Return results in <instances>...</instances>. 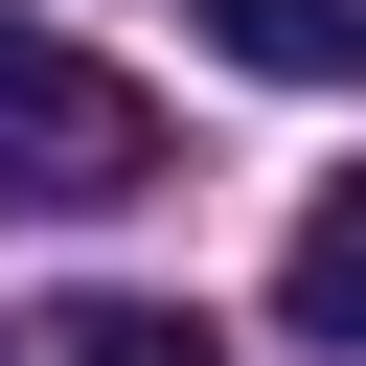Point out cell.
<instances>
[{"instance_id": "cell-1", "label": "cell", "mask_w": 366, "mask_h": 366, "mask_svg": "<svg viewBox=\"0 0 366 366\" xmlns=\"http://www.w3.org/2000/svg\"><path fill=\"white\" fill-rule=\"evenodd\" d=\"M0 206L92 229V206H160V92L92 69L69 23H0Z\"/></svg>"}, {"instance_id": "cell-4", "label": "cell", "mask_w": 366, "mask_h": 366, "mask_svg": "<svg viewBox=\"0 0 366 366\" xmlns=\"http://www.w3.org/2000/svg\"><path fill=\"white\" fill-rule=\"evenodd\" d=\"M46 366H229V343H206L183 297H69V320H46Z\"/></svg>"}, {"instance_id": "cell-2", "label": "cell", "mask_w": 366, "mask_h": 366, "mask_svg": "<svg viewBox=\"0 0 366 366\" xmlns=\"http://www.w3.org/2000/svg\"><path fill=\"white\" fill-rule=\"evenodd\" d=\"M183 23H206L229 69H274V92H343V69H366V0H183Z\"/></svg>"}, {"instance_id": "cell-3", "label": "cell", "mask_w": 366, "mask_h": 366, "mask_svg": "<svg viewBox=\"0 0 366 366\" xmlns=\"http://www.w3.org/2000/svg\"><path fill=\"white\" fill-rule=\"evenodd\" d=\"M274 320H297V343H366V183H320V206H297V252H274Z\"/></svg>"}]
</instances>
